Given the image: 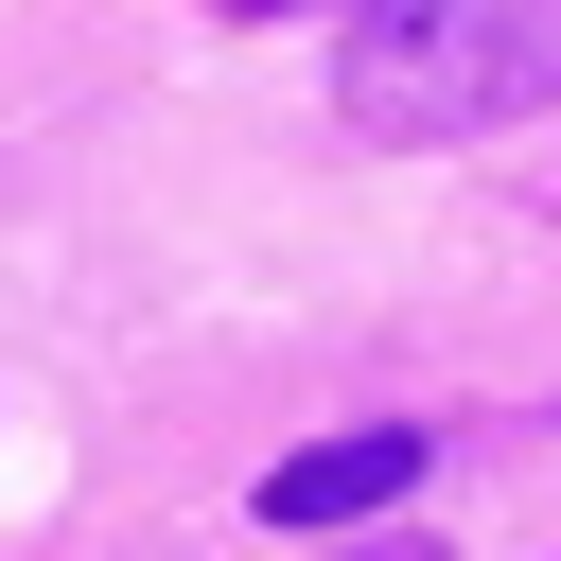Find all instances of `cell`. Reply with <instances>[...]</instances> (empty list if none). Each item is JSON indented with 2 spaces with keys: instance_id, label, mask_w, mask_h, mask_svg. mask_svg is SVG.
Wrapping results in <instances>:
<instances>
[{
  "instance_id": "6da1fadb",
  "label": "cell",
  "mask_w": 561,
  "mask_h": 561,
  "mask_svg": "<svg viewBox=\"0 0 561 561\" xmlns=\"http://www.w3.org/2000/svg\"><path fill=\"white\" fill-rule=\"evenodd\" d=\"M351 123L368 140H473L561 105V0H368L351 18Z\"/></svg>"
},
{
  "instance_id": "7a4b0ae2",
  "label": "cell",
  "mask_w": 561,
  "mask_h": 561,
  "mask_svg": "<svg viewBox=\"0 0 561 561\" xmlns=\"http://www.w3.org/2000/svg\"><path fill=\"white\" fill-rule=\"evenodd\" d=\"M386 491H421V421H368V438H298L263 473V526H368Z\"/></svg>"
}]
</instances>
